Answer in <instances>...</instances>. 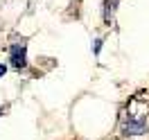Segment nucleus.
I'll return each mask as SVG.
<instances>
[{
    "instance_id": "obj_1",
    "label": "nucleus",
    "mask_w": 149,
    "mask_h": 140,
    "mask_svg": "<svg viewBox=\"0 0 149 140\" xmlns=\"http://www.w3.org/2000/svg\"><path fill=\"white\" fill-rule=\"evenodd\" d=\"M147 118H149V91H138L127 102V109L122 113V124H120L122 136H142L147 131Z\"/></svg>"
},
{
    "instance_id": "obj_2",
    "label": "nucleus",
    "mask_w": 149,
    "mask_h": 140,
    "mask_svg": "<svg viewBox=\"0 0 149 140\" xmlns=\"http://www.w3.org/2000/svg\"><path fill=\"white\" fill-rule=\"evenodd\" d=\"M11 65L14 68H25L27 65V54H25V45H16L11 50Z\"/></svg>"
},
{
    "instance_id": "obj_3",
    "label": "nucleus",
    "mask_w": 149,
    "mask_h": 140,
    "mask_svg": "<svg viewBox=\"0 0 149 140\" xmlns=\"http://www.w3.org/2000/svg\"><path fill=\"white\" fill-rule=\"evenodd\" d=\"M115 7H118V0H106V2H104V23H106V25H113Z\"/></svg>"
},
{
    "instance_id": "obj_4",
    "label": "nucleus",
    "mask_w": 149,
    "mask_h": 140,
    "mask_svg": "<svg viewBox=\"0 0 149 140\" xmlns=\"http://www.w3.org/2000/svg\"><path fill=\"white\" fill-rule=\"evenodd\" d=\"M102 43H104L102 38H97V41H95V45H93V52H95V54H100V50H102Z\"/></svg>"
},
{
    "instance_id": "obj_5",
    "label": "nucleus",
    "mask_w": 149,
    "mask_h": 140,
    "mask_svg": "<svg viewBox=\"0 0 149 140\" xmlns=\"http://www.w3.org/2000/svg\"><path fill=\"white\" fill-rule=\"evenodd\" d=\"M5 72H7V65H2V63H0V77L5 75Z\"/></svg>"
}]
</instances>
